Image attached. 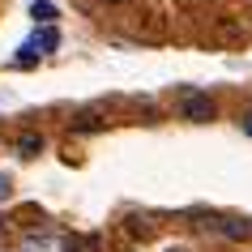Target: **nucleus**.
Instances as JSON below:
<instances>
[{"label":"nucleus","mask_w":252,"mask_h":252,"mask_svg":"<svg viewBox=\"0 0 252 252\" xmlns=\"http://www.w3.org/2000/svg\"><path fill=\"white\" fill-rule=\"evenodd\" d=\"M180 116L205 124V120H214V98H210V94H188L184 103H180Z\"/></svg>","instance_id":"obj_1"},{"label":"nucleus","mask_w":252,"mask_h":252,"mask_svg":"<svg viewBox=\"0 0 252 252\" xmlns=\"http://www.w3.org/2000/svg\"><path fill=\"white\" fill-rule=\"evenodd\" d=\"M218 231H222L226 239H235V244H244V239L252 235V222H248V218H218Z\"/></svg>","instance_id":"obj_2"},{"label":"nucleus","mask_w":252,"mask_h":252,"mask_svg":"<svg viewBox=\"0 0 252 252\" xmlns=\"http://www.w3.org/2000/svg\"><path fill=\"white\" fill-rule=\"evenodd\" d=\"M107 120L98 116V111H81L77 120H73V124H68V128H73V133H98V128H103Z\"/></svg>","instance_id":"obj_3"},{"label":"nucleus","mask_w":252,"mask_h":252,"mask_svg":"<svg viewBox=\"0 0 252 252\" xmlns=\"http://www.w3.org/2000/svg\"><path fill=\"white\" fill-rule=\"evenodd\" d=\"M26 47H34L39 56H43V52H56V47H60V34H56V30H39V34H34Z\"/></svg>","instance_id":"obj_4"},{"label":"nucleus","mask_w":252,"mask_h":252,"mask_svg":"<svg viewBox=\"0 0 252 252\" xmlns=\"http://www.w3.org/2000/svg\"><path fill=\"white\" fill-rule=\"evenodd\" d=\"M39 150H43V137L39 133H22V137H17V154H22V158H34Z\"/></svg>","instance_id":"obj_5"},{"label":"nucleus","mask_w":252,"mask_h":252,"mask_svg":"<svg viewBox=\"0 0 252 252\" xmlns=\"http://www.w3.org/2000/svg\"><path fill=\"white\" fill-rule=\"evenodd\" d=\"M52 17H56V9L39 0V4H34V22H52Z\"/></svg>","instance_id":"obj_6"},{"label":"nucleus","mask_w":252,"mask_h":252,"mask_svg":"<svg viewBox=\"0 0 252 252\" xmlns=\"http://www.w3.org/2000/svg\"><path fill=\"white\" fill-rule=\"evenodd\" d=\"M34 60H39V52H34V47H26V52H17V64H22V68H30Z\"/></svg>","instance_id":"obj_7"},{"label":"nucleus","mask_w":252,"mask_h":252,"mask_svg":"<svg viewBox=\"0 0 252 252\" xmlns=\"http://www.w3.org/2000/svg\"><path fill=\"white\" fill-rule=\"evenodd\" d=\"M128 231H133V235H141V239H146V235H150V222H137V218H128Z\"/></svg>","instance_id":"obj_8"},{"label":"nucleus","mask_w":252,"mask_h":252,"mask_svg":"<svg viewBox=\"0 0 252 252\" xmlns=\"http://www.w3.org/2000/svg\"><path fill=\"white\" fill-rule=\"evenodd\" d=\"M9 235V218H0V239Z\"/></svg>","instance_id":"obj_9"},{"label":"nucleus","mask_w":252,"mask_h":252,"mask_svg":"<svg viewBox=\"0 0 252 252\" xmlns=\"http://www.w3.org/2000/svg\"><path fill=\"white\" fill-rule=\"evenodd\" d=\"M244 133H252V111H248V120H244Z\"/></svg>","instance_id":"obj_10"},{"label":"nucleus","mask_w":252,"mask_h":252,"mask_svg":"<svg viewBox=\"0 0 252 252\" xmlns=\"http://www.w3.org/2000/svg\"><path fill=\"white\" fill-rule=\"evenodd\" d=\"M107 4H120V0H107Z\"/></svg>","instance_id":"obj_11"},{"label":"nucleus","mask_w":252,"mask_h":252,"mask_svg":"<svg viewBox=\"0 0 252 252\" xmlns=\"http://www.w3.org/2000/svg\"><path fill=\"white\" fill-rule=\"evenodd\" d=\"M175 252H180V248H175Z\"/></svg>","instance_id":"obj_12"}]
</instances>
